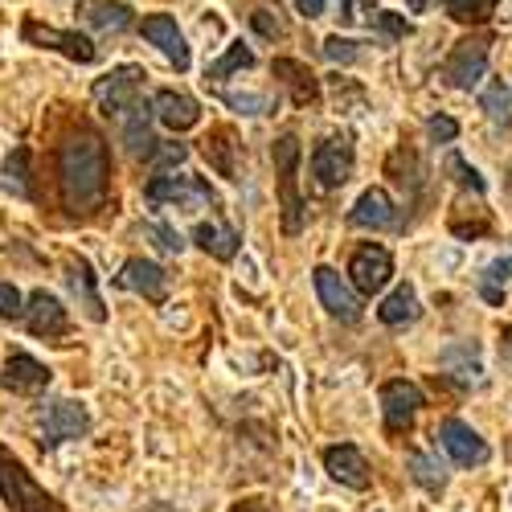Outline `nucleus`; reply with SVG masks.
Listing matches in <instances>:
<instances>
[{
    "label": "nucleus",
    "instance_id": "nucleus-23",
    "mask_svg": "<svg viewBox=\"0 0 512 512\" xmlns=\"http://www.w3.org/2000/svg\"><path fill=\"white\" fill-rule=\"evenodd\" d=\"M74 13L91 29H107V33H123V29H132V21H136L132 9L119 5V0H78Z\"/></svg>",
    "mask_w": 512,
    "mask_h": 512
},
{
    "label": "nucleus",
    "instance_id": "nucleus-4",
    "mask_svg": "<svg viewBox=\"0 0 512 512\" xmlns=\"http://www.w3.org/2000/svg\"><path fill=\"white\" fill-rule=\"evenodd\" d=\"M488 54H492V37H484V33L455 41V50H451L447 62H443L447 87H455V91H476L480 82H484V74H488Z\"/></svg>",
    "mask_w": 512,
    "mask_h": 512
},
{
    "label": "nucleus",
    "instance_id": "nucleus-8",
    "mask_svg": "<svg viewBox=\"0 0 512 512\" xmlns=\"http://www.w3.org/2000/svg\"><path fill=\"white\" fill-rule=\"evenodd\" d=\"M353 168H357V152H353L349 136H328V140L316 144V152H312V177L320 181V189L349 185Z\"/></svg>",
    "mask_w": 512,
    "mask_h": 512
},
{
    "label": "nucleus",
    "instance_id": "nucleus-43",
    "mask_svg": "<svg viewBox=\"0 0 512 512\" xmlns=\"http://www.w3.org/2000/svg\"><path fill=\"white\" fill-rule=\"evenodd\" d=\"M230 512H267V508H263L259 500H242V504H234Z\"/></svg>",
    "mask_w": 512,
    "mask_h": 512
},
{
    "label": "nucleus",
    "instance_id": "nucleus-10",
    "mask_svg": "<svg viewBox=\"0 0 512 512\" xmlns=\"http://www.w3.org/2000/svg\"><path fill=\"white\" fill-rule=\"evenodd\" d=\"M422 410V390L406 377H394L381 386V414H386V431L406 435L414 426V414Z\"/></svg>",
    "mask_w": 512,
    "mask_h": 512
},
{
    "label": "nucleus",
    "instance_id": "nucleus-40",
    "mask_svg": "<svg viewBox=\"0 0 512 512\" xmlns=\"http://www.w3.org/2000/svg\"><path fill=\"white\" fill-rule=\"evenodd\" d=\"M377 25L386 29L390 37H406V33H410V21H406V17H398V13H377Z\"/></svg>",
    "mask_w": 512,
    "mask_h": 512
},
{
    "label": "nucleus",
    "instance_id": "nucleus-6",
    "mask_svg": "<svg viewBox=\"0 0 512 512\" xmlns=\"http://www.w3.org/2000/svg\"><path fill=\"white\" fill-rule=\"evenodd\" d=\"M140 82H144V70L140 66H115L111 74H103L95 82V103L107 119H123L140 103Z\"/></svg>",
    "mask_w": 512,
    "mask_h": 512
},
{
    "label": "nucleus",
    "instance_id": "nucleus-42",
    "mask_svg": "<svg viewBox=\"0 0 512 512\" xmlns=\"http://www.w3.org/2000/svg\"><path fill=\"white\" fill-rule=\"evenodd\" d=\"M295 9H300V13L312 21V17H320V13H324V0H295Z\"/></svg>",
    "mask_w": 512,
    "mask_h": 512
},
{
    "label": "nucleus",
    "instance_id": "nucleus-31",
    "mask_svg": "<svg viewBox=\"0 0 512 512\" xmlns=\"http://www.w3.org/2000/svg\"><path fill=\"white\" fill-rule=\"evenodd\" d=\"M250 66H254V54L242 46V41H234V46L226 50V58L209 66V74H205V78H209V82H226L230 74H238V70H250Z\"/></svg>",
    "mask_w": 512,
    "mask_h": 512
},
{
    "label": "nucleus",
    "instance_id": "nucleus-2",
    "mask_svg": "<svg viewBox=\"0 0 512 512\" xmlns=\"http://www.w3.org/2000/svg\"><path fill=\"white\" fill-rule=\"evenodd\" d=\"M271 160H275V173H279V205H283V234H300L304 230V197H300V160H304V148L291 132L279 136L271 144Z\"/></svg>",
    "mask_w": 512,
    "mask_h": 512
},
{
    "label": "nucleus",
    "instance_id": "nucleus-1",
    "mask_svg": "<svg viewBox=\"0 0 512 512\" xmlns=\"http://www.w3.org/2000/svg\"><path fill=\"white\" fill-rule=\"evenodd\" d=\"M107 181H111V156L103 136L91 132V127H78L58 152V185H62L66 209L91 213L95 205H103Z\"/></svg>",
    "mask_w": 512,
    "mask_h": 512
},
{
    "label": "nucleus",
    "instance_id": "nucleus-15",
    "mask_svg": "<svg viewBox=\"0 0 512 512\" xmlns=\"http://www.w3.org/2000/svg\"><path fill=\"white\" fill-rule=\"evenodd\" d=\"M50 369L41 365L37 357H29V353H13L9 361H5V373H0V386H5L9 394H21V398H33V394H41L50 386Z\"/></svg>",
    "mask_w": 512,
    "mask_h": 512
},
{
    "label": "nucleus",
    "instance_id": "nucleus-28",
    "mask_svg": "<svg viewBox=\"0 0 512 512\" xmlns=\"http://www.w3.org/2000/svg\"><path fill=\"white\" fill-rule=\"evenodd\" d=\"M500 0H443V9L459 25H488Z\"/></svg>",
    "mask_w": 512,
    "mask_h": 512
},
{
    "label": "nucleus",
    "instance_id": "nucleus-44",
    "mask_svg": "<svg viewBox=\"0 0 512 512\" xmlns=\"http://www.w3.org/2000/svg\"><path fill=\"white\" fill-rule=\"evenodd\" d=\"M406 5H410L414 13H422V9H426V0H406Z\"/></svg>",
    "mask_w": 512,
    "mask_h": 512
},
{
    "label": "nucleus",
    "instance_id": "nucleus-18",
    "mask_svg": "<svg viewBox=\"0 0 512 512\" xmlns=\"http://www.w3.org/2000/svg\"><path fill=\"white\" fill-rule=\"evenodd\" d=\"M140 33L152 41V46L173 62L177 70H189V46H185V37H181V29H177V21L168 17V13H152V17H144L140 21Z\"/></svg>",
    "mask_w": 512,
    "mask_h": 512
},
{
    "label": "nucleus",
    "instance_id": "nucleus-7",
    "mask_svg": "<svg viewBox=\"0 0 512 512\" xmlns=\"http://www.w3.org/2000/svg\"><path fill=\"white\" fill-rule=\"evenodd\" d=\"M41 451H54L58 443L66 439H78V435H87L91 431V410L74 402V398H62V402H50V410L41 414Z\"/></svg>",
    "mask_w": 512,
    "mask_h": 512
},
{
    "label": "nucleus",
    "instance_id": "nucleus-30",
    "mask_svg": "<svg viewBox=\"0 0 512 512\" xmlns=\"http://www.w3.org/2000/svg\"><path fill=\"white\" fill-rule=\"evenodd\" d=\"M5 185L17 197H33V185H29V148H13L9 152V160H5Z\"/></svg>",
    "mask_w": 512,
    "mask_h": 512
},
{
    "label": "nucleus",
    "instance_id": "nucleus-34",
    "mask_svg": "<svg viewBox=\"0 0 512 512\" xmlns=\"http://www.w3.org/2000/svg\"><path fill=\"white\" fill-rule=\"evenodd\" d=\"M324 58H328V62H340V66H349V62H357V58H361V50H357V41L332 33V37L324 41Z\"/></svg>",
    "mask_w": 512,
    "mask_h": 512
},
{
    "label": "nucleus",
    "instance_id": "nucleus-20",
    "mask_svg": "<svg viewBox=\"0 0 512 512\" xmlns=\"http://www.w3.org/2000/svg\"><path fill=\"white\" fill-rule=\"evenodd\" d=\"M271 70H275V78L287 87V95H291L295 107H312V103H320V78H316L304 62H295V58H275Z\"/></svg>",
    "mask_w": 512,
    "mask_h": 512
},
{
    "label": "nucleus",
    "instance_id": "nucleus-21",
    "mask_svg": "<svg viewBox=\"0 0 512 512\" xmlns=\"http://www.w3.org/2000/svg\"><path fill=\"white\" fill-rule=\"evenodd\" d=\"M205 148V160H209V168L218 177H226V181H238V156H242V144H238V136H234V127H209V136L201 140Z\"/></svg>",
    "mask_w": 512,
    "mask_h": 512
},
{
    "label": "nucleus",
    "instance_id": "nucleus-11",
    "mask_svg": "<svg viewBox=\"0 0 512 512\" xmlns=\"http://www.w3.org/2000/svg\"><path fill=\"white\" fill-rule=\"evenodd\" d=\"M21 37L29 41V46H41V50H58V54H66L70 62H95V46L82 33H70V29H54V25H41V21H25L21 25Z\"/></svg>",
    "mask_w": 512,
    "mask_h": 512
},
{
    "label": "nucleus",
    "instance_id": "nucleus-26",
    "mask_svg": "<svg viewBox=\"0 0 512 512\" xmlns=\"http://www.w3.org/2000/svg\"><path fill=\"white\" fill-rule=\"evenodd\" d=\"M377 320H381V324H390V328L418 320V295H414V287L402 283L398 291H390L386 300H381V308H377Z\"/></svg>",
    "mask_w": 512,
    "mask_h": 512
},
{
    "label": "nucleus",
    "instance_id": "nucleus-32",
    "mask_svg": "<svg viewBox=\"0 0 512 512\" xmlns=\"http://www.w3.org/2000/svg\"><path fill=\"white\" fill-rule=\"evenodd\" d=\"M508 275H512V259H496V263H488V271H484V279H480V295H484L488 304H504L500 283H508Z\"/></svg>",
    "mask_w": 512,
    "mask_h": 512
},
{
    "label": "nucleus",
    "instance_id": "nucleus-3",
    "mask_svg": "<svg viewBox=\"0 0 512 512\" xmlns=\"http://www.w3.org/2000/svg\"><path fill=\"white\" fill-rule=\"evenodd\" d=\"M0 500H5V508H13V512H66L29 476V467L9 447H0Z\"/></svg>",
    "mask_w": 512,
    "mask_h": 512
},
{
    "label": "nucleus",
    "instance_id": "nucleus-25",
    "mask_svg": "<svg viewBox=\"0 0 512 512\" xmlns=\"http://www.w3.org/2000/svg\"><path fill=\"white\" fill-rule=\"evenodd\" d=\"M193 242L209 254V259H218V263H230L234 254H238V230L222 226V222H197L193 226Z\"/></svg>",
    "mask_w": 512,
    "mask_h": 512
},
{
    "label": "nucleus",
    "instance_id": "nucleus-13",
    "mask_svg": "<svg viewBox=\"0 0 512 512\" xmlns=\"http://www.w3.org/2000/svg\"><path fill=\"white\" fill-rule=\"evenodd\" d=\"M312 279H316V295H320V304L328 308V316L345 320V324H357V320H361V300H357V291H353L345 279H340L332 267H316Z\"/></svg>",
    "mask_w": 512,
    "mask_h": 512
},
{
    "label": "nucleus",
    "instance_id": "nucleus-19",
    "mask_svg": "<svg viewBox=\"0 0 512 512\" xmlns=\"http://www.w3.org/2000/svg\"><path fill=\"white\" fill-rule=\"evenodd\" d=\"M152 115L168 127V132H189V127H197L201 123V107H197V99L193 95H185V91H156V99H152Z\"/></svg>",
    "mask_w": 512,
    "mask_h": 512
},
{
    "label": "nucleus",
    "instance_id": "nucleus-39",
    "mask_svg": "<svg viewBox=\"0 0 512 512\" xmlns=\"http://www.w3.org/2000/svg\"><path fill=\"white\" fill-rule=\"evenodd\" d=\"M185 156H189V148H185V144H156L148 160H152V164H181Z\"/></svg>",
    "mask_w": 512,
    "mask_h": 512
},
{
    "label": "nucleus",
    "instance_id": "nucleus-37",
    "mask_svg": "<svg viewBox=\"0 0 512 512\" xmlns=\"http://www.w3.org/2000/svg\"><path fill=\"white\" fill-rule=\"evenodd\" d=\"M426 132H431L435 144H451V140L459 136V123H455L451 115H435L431 123H426Z\"/></svg>",
    "mask_w": 512,
    "mask_h": 512
},
{
    "label": "nucleus",
    "instance_id": "nucleus-27",
    "mask_svg": "<svg viewBox=\"0 0 512 512\" xmlns=\"http://www.w3.org/2000/svg\"><path fill=\"white\" fill-rule=\"evenodd\" d=\"M70 287H74V295H82V308H87V316L91 320H107V312H103V300L95 295V275H91V263L87 259H70Z\"/></svg>",
    "mask_w": 512,
    "mask_h": 512
},
{
    "label": "nucleus",
    "instance_id": "nucleus-38",
    "mask_svg": "<svg viewBox=\"0 0 512 512\" xmlns=\"http://www.w3.org/2000/svg\"><path fill=\"white\" fill-rule=\"evenodd\" d=\"M250 25L259 29L263 37H283V21H279L271 9H254V13H250Z\"/></svg>",
    "mask_w": 512,
    "mask_h": 512
},
{
    "label": "nucleus",
    "instance_id": "nucleus-36",
    "mask_svg": "<svg viewBox=\"0 0 512 512\" xmlns=\"http://www.w3.org/2000/svg\"><path fill=\"white\" fill-rule=\"evenodd\" d=\"M0 316L5 320H21L25 316V295L13 283H0Z\"/></svg>",
    "mask_w": 512,
    "mask_h": 512
},
{
    "label": "nucleus",
    "instance_id": "nucleus-9",
    "mask_svg": "<svg viewBox=\"0 0 512 512\" xmlns=\"http://www.w3.org/2000/svg\"><path fill=\"white\" fill-rule=\"evenodd\" d=\"M349 275H353V287L361 295H377V291H386L390 275H394V259H390V250L386 246H377V242H365L353 250V259H349Z\"/></svg>",
    "mask_w": 512,
    "mask_h": 512
},
{
    "label": "nucleus",
    "instance_id": "nucleus-24",
    "mask_svg": "<svg viewBox=\"0 0 512 512\" xmlns=\"http://www.w3.org/2000/svg\"><path fill=\"white\" fill-rule=\"evenodd\" d=\"M123 144H127V152L140 156V160H148V156H152V148L160 144V140L152 136V107H148L144 99L123 115Z\"/></svg>",
    "mask_w": 512,
    "mask_h": 512
},
{
    "label": "nucleus",
    "instance_id": "nucleus-35",
    "mask_svg": "<svg viewBox=\"0 0 512 512\" xmlns=\"http://www.w3.org/2000/svg\"><path fill=\"white\" fill-rule=\"evenodd\" d=\"M447 173H455V181L463 185V189H472V193H484L488 185H484V177L476 173L472 164H467L463 156H447Z\"/></svg>",
    "mask_w": 512,
    "mask_h": 512
},
{
    "label": "nucleus",
    "instance_id": "nucleus-22",
    "mask_svg": "<svg viewBox=\"0 0 512 512\" xmlns=\"http://www.w3.org/2000/svg\"><path fill=\"white\" fill-rule=\"evenodd\" d=\"M349 222L361 230H390V226H398V209L386 189H365L349 213Z\"/></svg>",
    "mask_w": 512,
    "mask_h": 512
},
{
    "label": "nucleus",
    "instance_id": "nucleus-17",
    "mask_svg": "<svg viewBox=\"0 0 512 512\" xmlns=\"http://www.w3.org/2000/svg\"><path fill=\"white\" fill-rule=\"evenodd\" d=\"M115 283L123 291L144 295V300H152V304H160L164 295H168V271L160 263H152V259H127L123 271L115 275Z\"/></svg>",
    "mask_w": 512,
    "mask_h": 512
},
{
    "label": "nucleus",
    "instance_id": "nucleus-33",
    "mask_svg": "<svg viewBox=\"0 0 512 512\" xmlns=\"http://www.w3.org/2000/svg\"><path fill=\"white\" fill-rule=\"evenodd\" d=\"M480 107H484L492 119L508 115V107H512V87H504L500 78H496V82H488V87H484V95H480Z\"/></svg>",
    "mask_w": 512,
    "mask_h": 512
},
{
    "label": "nucleus",
    "instance_id": "nucleus-29",
    "mask_svg": "<svg viewBox=\"0 0 512 512\" xmlns=\"http://www.w3.org/2000/svg\"><path fill=\"white\" fill-rule=\"evenodd\" d=\"M410 476H414V484H422L426 492H443V484H447L443 463H439L435 455H426V451H410Z\"/></svg>",
    "mask_w": 512,
    "mask_h": 512
},
{
    "label": "nucleus",
    "instance_id": "nucleus-12",
    "mask_svg": "<svg viewBox=\"0 0 512 512\" xmlns=\"http://www.w3.org/2000/svg\"><path fill=\"white\" fill-rule=\"evenodd\" d=\"M439 443L459 467H480L488 463V443L480 439L476 426H467L463 418H443L439 422Z\"/></svg>",
    "mask_w": 512,
    "mask_h": 512
},
{
    "label": "nucleus",
    "instance_id": "nucleus-41",
    "mask_svg": "<svg viewBox=\"0 0 512 512\" xmlns=\"http://www.w3.org/2000/svg\"><path fill=\"white\" fill-rule=\"evenodd\" d=\"M148 234H156V238H160L156 246H164V250H181V246H185V242H181L173 230H168V226H148Z\"/></svg>",
    "mask_w": 512,
    "mask_h": 512
},
{
    "label": "nucleus",
    "instance_id": "nucleus-16",
    "mask_svg": "<svg viewBox=\"0 0 512 512\" xmlns=\"http://www.w3.org/2000/svg\"><path fill=\"white\" fill-rule=\"evenodd\" d=\"M324 472L336 480V484H345V488H353V492H365L369 488V463H365V455H361V447H353V443H340V447H328L324 451Z\"/></svg>",
    "mask_w": 512,
    "mask_h": 512
},
{
    "label": "nucleus",
    "instance_id": "nucleus-14",
    "mask_svg": "<svg viewBox=\"0 0 512 512\" xmlns=\"http://www.w3.org/2000/svg\"><path fill=\"white\" fill-rule=\"evenodd\" d=\"M21 320H25V328L33 336H46V340L66 336V328H70V316H66L62 300H58V295H50V291H33L25 300V316Z\"/></svg>",
    "mask_w": 512,
    "mask_h": 512
},
{
    "label": "nucleus",
    "instance_id": "nucleus-5",
    "mask_svg": "<svg viewBox=\"0 0 512 512\" xmlns=\"http://www.w3.org/2000/svg\"><path fill=\"white\" fill-rule=\"evenodd\" d=\"M144 197L152 205H177V209H193V205H218V193H213L201 177L189 173H160L148 181Z\"/></svg>",
    "mask_w": 512,
    "mask_h": 512
}]
</instances>
